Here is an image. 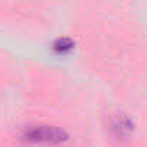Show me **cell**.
Segmentation results:
<instances>
[{"mask_svg": "<svg viewBox=\"0 0 147 147\" xmlns=\"http://www.w3.org/2000/svg\"><path fill=\"white\" fill-rule=\"evenodd\" d=\"M111 128L118 137H127V136L131 134V131L134 128V124L127 115L118 114L117 117H114V120L111 123Z\"/></svg>", "mask_w": 147, "mask_h": 147, "instance_id": "cell-2", "label": "cell"}, {"mask_svg": "<svg viewBox=\"0 0 147 147\" xmlns=\"http://www.w3.org/2000/svg\"><path fill=\"white\" fill-rule=\"evenodd\" d=\"M23 138L32 143L61 144L68 140V133L55 125H35L25 131Z\"/></svg>", "mask_w": 147, "mask_h": 147, "instance_id": "cell-1", "label": "cell"}, {"mask_svg": "<svg viewBox=\"0 0 147 147\" xmlns=\"http://www.w3.org/2000/svg\"><path fill=\"white\" fill-rule=\"evenodd\" d=\"M75 48V42L71 38H58L52 43V51L58 55H66Z\"/></svg>", "mask_w": 147, "mask_h": 147, "instance_id": "cell-3", "label": "cell"}]
</instances>
